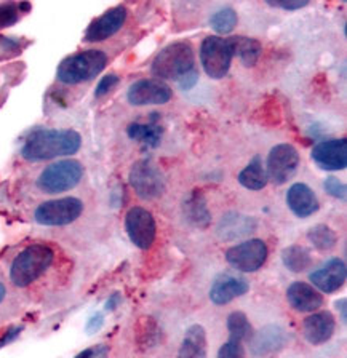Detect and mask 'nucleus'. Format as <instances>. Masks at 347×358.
Wrapping results in <instances>:
<instances>
[{
    "instance_id": "obj_38",
    "label": "nucleus",
    "mask_w": 347,
    "mask_h": 358,
    "mask_svg": "<svg viewBox=\"0 0 347 358\" xmlns=\"http://www.w3.org/2000/svg\"><path fill=\"white\" fill-rule=\"evenodd\" d=\"M21 327H16V328H10L7 333H5L2 338H0V347H3L5 344H8V343H11V341H13L16 336H18L20 333H21Z\"/></svg>"
},
{
    "instance_id": "obj_22",
    "label": "nucleus",
    "mask_w": 347,
    "mask_h": 358,
    "mask_svg": "<svg viewBox=\"0 0 347 358\" xmlns=\"http://www.w3.org/2000/svg\"><path fill=\"white\" fill-rule=\"evenodd\" d=\"M255 229L256 221L253 217L239 215V213H227L218 224V235L222 240H234L251 234Z\"/></svg>"
},
{
    "instance_id": "obj_12",
    "label": "nucleus",
    "mask_w": 347,
    "mask_h": 358,
    "mask_svg": "<svg viewBox=\"0 0 347 358\" xmlns=\"http://www.w3.org/2000/svg\"><path fill=\"white\" fill-rule=\"evenodd\" d=\"M173 98V90L165 82L157 78H141L134 82L127 92V99L132 106H159L167 104Z\"/></svg>"
},
{
    "instance_id": "obj_10",
    "label": "nucleus",
    "mask_w": 347,
    "mask_h": 358,
    "mask_svg": "<svg viewBox=\"0 0 347 358\" xmlns=\"http://www.w3.org/2000/svg\"><path fill=\"white\" fill-rule=\"evenodd\" d=\"M299 166V154L291 144H277L267 157V179L277 186L290 181Z\"/></svg>"
},
{
    "instance_id": "obj_40",
    "label": "nucleus",
    "mask_w": 347,
    "mask_h": 358,
    "mask_svg": "<svg viewBox=\"0 0 347 358\" xmlns=\"http://www.w3.org/2000/svg\"><path fill=\"white\" fill-rule=\"evenodd\" d=\"M119 301H120L119 294L111 296V299L108 301V304H106V309H108V310H114L115 307H117V304H119Z\"/></svg>"
},
{
    "instance_id": "obj_29",
    "label": "nucleus",
    "mask_w": 347,
    "mask_h": 358,
    "mask_svg": "<svg viewBox=\"0 0 347 358\" xmlns=\"http://www.w3.org/2000/svg\"><path fill=\"white\" fill-rule=\"evenodd\" d=\"M31 10V5L26 2H5L0 3V29H7L15 26L26 11Z\"/></svg>"
},
{
    "instance_id": "obj_1",
    "label": "nucleus",
    "mask_w": 347,
    "mask_h": 358,
    "mask_svg": "<svg viewBox=\"0 0 347 358\" xmlns=\"http://www.w3.org/2000/svg\"><path fill=\"white\" fill-rule=\"evenodd\" d=\"M82 148V136L72 128H38L22 141L20 155L27 162L66 159Z\"/></svg>"
},
{
    "instance_id": "obj_31",
    "label": "nucleus",
    "mask_w": 347,
    "mask_h": 358,
    "mask_svg": "<svg viewBox=\"0 0 347 358\" xmlns=\"http://www.w3.org/2000/svg\"><path fill=\"white\" fill-rule=\"evenodd\" d=\"M239 16L235 13L234 8H221L218 10L215 15L210 18V26L213 27V31H216L218 34H229L234 31V27L237 26Z\"/></svg>"
},
{
    "instance_id": "obj_25",
    "label": "nucleus",
    "mask_w": 347,
    "mask_h": 358,
    "mask_svg": "<svg viewBox=\"0 0 347 358\" xmlns=\"http://www.w3.org/2000/svg\"><path fill=\"white\" fill-rule=\"evenodd\" d=\"M267 173L266 168L262 165V160L260 155H255L253 160L246 165L239 175V182L242 184L245 189L250 190H261L267 186Z\"/></svg>"
},
{
    "instance_id": "obj_37",
    "label": "nucleus",
    "mask_w": 347,
    "mask_h": 358,
    "mask_svg": "<svg viewBox=\"0 0 347 358\" xmlns=\"http://www.w3.org/2000/svg\"><path fill=\"white\" fill-rule=\"evenodd\" d=\"M109 355V347L108 345H94L90 349L83 350L76 358H108Z\"/></svg>"
},
{
    "instance_id": "obj_5",
    "label": "nucleus",
    "mask_w": 347,
    "mask_h": 358,
    "mask_svg": "<svg viewBox=\"0 0 347 358\" xmlns=\"http://www.w3.org/2000/svg\"><path fill=\"white\" fill-rule=\"evenodd\" d=\"M85 168L76 159H61L45 166L36 179V186L43 194H64L80 184Z\"/></svg>"
},
{
    "instance_id": "obj_24",
    "label": "nucleus",
    "mask_w": 347,
    "mask_h": 358,
    "mask_svg": "<svg viewBox=\"0 0 347 358\" xmlns=\"http://www.w3.org/2000/svg\"><path fill=\"white\" fill-rule=\"evenodd\" d=\"M179 358H206V333L200 324H192L184 333Z\"/></svg>"
},
{
    "instance_id": "obj_4",
    "label": "nucleus",
    "mask_w": 347,
    "mask_h": 358,
    "mask_svg": "<svg viewBox=\"0 0 347 358\" xmlns=\"http://www.w3.org/2000/svg\"><path fill=\"white\" fill-rule=\"evenodd\" d=\"M157 80H175L181 82L195 69V55L187 42H175L167 45L160 53L155 56L150 67Z\"/></svg>"
},
{
    "instance_id": "obj_17",
    "label": "nucleus",
    "mask_w": 347,
    "mask_h": 358,
    "mask_svg": "<svg viewBox=\"0 0 347 358\" xmlns=\"http://www.w3.org/2000/svg\"><path fill=\"white\" fill-rule=\"evenodd\" d=\"M336 322L332 313L323 310V312H316L309 315L302 323V333H304V338L307 343L312 345H322L327 343V341L332 339L334 334Z\"/></svg>"
},
{
    "instance_id": "obj_3",
    "label": "nucleus",
    "mask_w": 347,
    "mask_h": 358,
    "mask_svg": "<svg viewBox=\"0 0 347 358\" xmlns=\"http://www.w3.org/2000/svg\"><path fill=\"white\" fill-rule=\"evenodd\" d=\"M108 53L103 50H83L61 61L56 71V78L63 85H80L99 76L108 66Z\"/></svg>"
},
{
    "instance_id": "obj_6",
    "label": "nucleus",
    "mask_w": 347,
    "mask_h": 358,
    "mask_svg": "<svg viewBox=\"0 0 347 358\" xmlns=\"http://www.w3.org/2000/svg\"><path fill=\"white\" fill-rule=\"evenodd\" d=\"M234 59V50L231 38L220 36L206 37L200 45V63L204 66L206 76L220 80L227 76Z\"/></svg>"
},
{
    "instance_id": "obj_18",
    "label": "nucleus",
    "mask_w": 347,
    "mask_h": 358,
    "mask_svg": "<svg viewBox=\"0 0 347 358\" xmlns=\"http://www.w3.org/2000/svg\"><path fill=\"white\" fill-rule=\"evenodd\" d=\"M287 299L298 312H313L323 304V296L312 285L304 282L291 283L287 289Z\"/></svg>"
},
{
    "instance_id": "obj_33",
    "label": "nucleus",
    "mask_w": 347,
    "mask_h": 358,
    "mask_svg": "<svg viewBox=\"0 0 347 358\" xmlns=\"http://www.w3.org/2000/svg\"><path fill=\"white\" fill-rule=\"evenodd\" d=\"M243 357H245L243 343H240L237 339L229 338L227 343H224L220 347L216 358H243Z\"/></svg>"
},
{
    "instance_id": "obj_23",
    "label": "nucleus",
    "mask_w": 347,
    "mask_h": 358,
    "mask_svg": "<svg viewBox=\"0 0 347 358\" xmlns=\"http://www.w3.org/2000/svg\"><path fill=\"white\" fill-rule=\"evenodd\" d=\"M251 341V352L255 355H266L271 352L282 349L287 343V333L280 327H266L260 333L253 334Z\"/></svg>"
},
{
    "instance_id": "obj_36",
    "label": "nucleus",
    "mask_w": 347,
    "mask_h": 358,
    "mask_svg": "<svg viewBox=\"0 0 347 358\" xmlns=\"http://www.w3.org/2000/svg\"><path fill=\"white\" fill-rule=\"evenodd\" d=\"M267 3L283 10H299L309 5V0H267Z\"/></svg>"
},
{
    "instance_id": "obj_41",
    "label": "nucleus",
    "mask_w": 347,
    "mask_h": 358,
    "mask_svg": "<svg viewBox=\"0 0 347 358\" xmlns=\"http://www.w3.org/2000/svg\"><path fill=\"white\" fill-rule=\"evenodd\" d=\"M336 306H341V312H343V322H346V299H341L336 302Z\"/></svg>"
},
{
    "instance_id": "obj_2",
    "label": "nucleus",
    "mask_w": 347,
    "mask_h": 358,
    "mask_svg": "<svg viewBox=\"0 0 347 358\" xmlns=\"http://www.w3.org/2000/svg\"><path fill=\"white\" fill-rule=\"evenodd\" d=\"M55 251L50 245L34 243L20 251L10 266V282L18 288L36 283L52 267Z\"/></svg>"
},
{
    "instance_id": "obj_13",
    "label": "nucleus",
    "mask_w": 347,
    "mask_h": 358,
    "mask_svg": "<svg viewBox=\"0 0 347 358\" xmlns=\"http://www.w3.org/2000/svg\"><path fill=\"white\" fill-rule=\"evenodd\" d=\"M128 16V11L122 5L104 11L99 18L93 20L92 24L87 27L85 36H83V42L85 43H101L108 41L112 36L119 32L123 24H125Z\"/></svg>"
},
{
    "instance_id": "obj_8",
    "label": "nucleus",
    "mask_w": 347,
    "mask_h": 358,
    "mask_svg": "<svg viewBox=\"0 0 347 358\" xmlns=\"http://www.w3.org/2000/svg\"><path fill=\"white\" fill-rule=\"evenodd\" d=\"M134 192L138 197L144 200H153L160 197L165 190V178L150 160H139L132 166L130 175H128Z\"/></svg>"
},
{
    "instance_id": "obj_20",
    "label": "nucleus",
    "mask_w": 347,
    "mask_h": 358,
    "mask_svg": "<svg viewBox=\"0 0 347 358\" xmlns=\"http://www.w3.org/2000/svg\"><path fill=\"white\" fill-rule=\"evenodd\" d=\"M183 215L190 226L199 229H205L210 226L211 213L201 190H194V192L187 194V197L183 201Z\"/></svg>"
},
{
    "instance_id": "obj_19",
    "label": "nucleus",
    "mask_w": 347,
    "mask_h": 358,
    "mask_svg": "<svg viewBox=\"0 0 347 358\" xmlns=\"http://www.w3.org/2000/svg\"><path fill=\"white\" fill-rule=\"evenodd\" d=\"M287 205L298 217H309L318 211L317 195L304 182H296L288 189Z\"/></svg>"
},
{
    "instance_id": "obj_9",
    "label": "nucleus",
    "mask_w": 347,
    "mask_h": 358,
    "mask_svg": "<svg viewBox=\"0 0 347 358\" xmlns=\"http://www.w3.org/2000/svg\"><path fill=\"white\" fill-rule=\"evenodd\" d=\"M267 259V245L260 238H251L246 242L231 246L226 251L229 266L240 272H256L264 266Z\"/></svg>"
},
{
    "instance_id": "obj_27",
    "label": "nucleus",
    "mask_w": 347,
    "mask_h": 358,
    "mask_svg": "<svg viewBox=\"0 0 347 358\" xmlns=\"http://www.w3.org/2000/svg\"><path fill=\"white\" fill-rule=\"evenodd\" d=\"M283 266L295 273H301L312 266L311 251L301 245H291L282 251Z\"/></svg>"
},
{
    "instance_id": "obj_15",
    "label": "nucleus",
    "mask_w": 347,
    "mask_h": 358,
    "mask_svg": "<svg viewBox=\"0 0 347 358\" xmlns=\"http://www.w3.org/2000/svg\"><path fill=\"white\" fill-rule=\"evenodd\" d=\"M250 291L248 280L237 273H221L210 288V301L216 306H226Z\"/></svg>"
},
{
    "instance_id": "obj_26",
    "label": "nucleus",
    "mask_w": 347,
    "mask_h": 358,
    "mask_svg": "<svg viewBox=\"0 0 347 358\" xmlns=\"http://www.w3.org/2000/svg\"><path fill=\"white\" fill-rule=\"evenodd\" d=\"M231 43H232L234 56H237L240 63H242L245 67H253L257 63V59H260L261 52H262V47L256 38L237 36V37H231Z\"/></svg>"
},
{
    "instance_id": "obj_32",
    "label": "nucleus",
    "mask_w": 347,
    "mask_h": 358,
    "mask_svg": "<svg viewBox=\"0 0 347 358\" xmlns=\"http://www.w3.org/2000/svg\"><path fill=\"white\" fill-rule=\"evenodd\" d=\"M26 42L22 38L0 36V61L13 59L22 53Z\"/></svg>"
},
{
    "instance_id": "obj_11",
    "label": "nucleus",
    "mask_w": 347,
    "mask_h": 358,
    "mask_svg": "<svg viewBox=\"0 0 347 358\" xmlns=\"http://www.w3.org/2000/svg\"><path fill=\"white\" fill-rule=\"evenodd\" d=\"M125 229L130 242L139 250H149L154 245L157 226L154 216L143 206H133L125 216Z\"/></svg>"
},
{
    "instance_id": "obj_35",
    "label": "nucleus",
    "mask_w": 347,
    "mask_h": 358,
    "mask_svg": "<svg viewBox=\"0 0 347 358\" xmlns=\"http://www.w3.org/2000/svg\"><path fill=\"white\" fill-rule=\"evenodd\" d=\"M117 83H119V76L109 74V76L103 77L97 85V90H94V96L97 98L104 96V94H108L111 90L117 85Z\"/></svg>"
},
{
    "instance_id": "obj_7",
    "label": "nucleus",
    "mask_w": 347,
    "mask_h": 358,
    "mask_svg": "<svg viewBox=\"0 0 347 358\" xmlns=\"http://www.w3.org/2000/svg\"><path fill=\"white\" fill-rule=\"evenodd\" d=\"M83 213V201L77 197L47 200L34 211V220L41 226H67L77 221Z\"/></svg>"
},
{
    "instance_id": "obj_16",
    "label": "nucleus",
    "mask_w": 347,
    "mask_h": 358,
    "mask_svg": "<svg viewBox=\"0 0 347 358\" xmlns=\"http://www.w3.org/2000/svg\"><path fill=\"white\" fill-rule=\"evenodd\" d=\"M347 277L346 262L339 257H333L325 264L311 273L309 280L313 283V288L320 289L322 293H334L343 288Z\"/></svg>"
},
{
    "instance_id": "obj_28",
    "label": "nucleus",
    "mask_w": 347,
    "mask_h": 358,
    "mask_svg": "<svg viewBox=\"0 0 347 358\" xmlns=\"http://www.w3.org/2000/svg\"><path fill=\"white\" fill-rule=\"evenodd\" d=\"M227 331L232 339H237L240 343L250 341L253 338V327L243 312H232L227 317Z\"/></svg>"
},
{
    "instance_id": "obj_39",
    "label": "nucleus",
    "mask_w": 347,
    "mask_h": 358,
    "mask_svg": "<svg viewBox=\"0 0 347 358\" xmlns=\"http://www.w3.org/2000/svg\"><path fill=\"white\" fill-rule=\"evenodd\" d=\"M103 315H101V313H97V315H94L92 320H90V323H88V327H87V329L88 331H98V329L103 327Z\"/></svg>"
},
{
    "instance_id": "obj_34",
    "label": "nucleus",
    "mask_w": 347,
    "mask_h": 358,
    "mask_svg": "<svg viewBox=\"0 0 347 358\" xmlns=\"http://www.w3.org/2000/svg\"><path fill=\"white\" fill-rule=\"evenodd\" d=\"M323 189L327 190V194H330L334 199H341V200L346 199V194H347L346 184L341 181V179H338V178L330 176V178L325 179Z\"/></svg>"
},
{
    "instance_id": "obj_30",
    "label": "nucleus",
    "mask_w": 347,
    "mask_h": 358,
    "mask_svg": "<svg viewBox=\"0 0 347 358\" xmlns=\"http://www.w3.org/2000/svg\"><path fill=\"white\" fill-rule=\"evenodd\" d=\"M307 238L309 242L316 246L318 251H330L334 248L336 245V235L334 232L325 224H317L307 232Z\"/></svg>"
},
{
    "instance_id": "obj_14",
    "label": "nucleus",
    "mask_w": 347,
    "mask_h": 358,
    "mask_svg": "<svg viewBox=\"0 0 347 358\" xmlns=\"http://www.w3.org/2000/svg\"><path fill=\"white\" fill-rule=\"evenodd\" d=\"M312 160L318 168L327 171L346 170L347 166V141L343 139H325L312 149Z\"/></svg>"
},
{
    "instance_id": "obj_21",
    "label": "nucleus",
    "mask_w": 347,
    "mask_h": 358,
    "mask_svg": "<svg viewBox=\"0 0 347 358\" xmlns=\"http://www.w3.org/2000/svg\"><path fill=\"white\" fill-rule=\"evenodd\" d=\"M157 114H153L148 123L134 122L127 128L128 138L133 139L139 144H143L146 149H155L160 144L162 136H164V128L157 120Z\"/></svg>"
},
{
    "instance_id": "obj_42",
    "label": "nucleus",
    "mask_w": 347,
    "mask_h": 358,
    "mask_svg": "<svg viewBox=\"0 0 347 358\" xmlns=\"http://www.w3.org/2000/svg\"><path fill=\"white\" fill-rule=\"evenodd\" d=\"M5 296H7V288H5V285L0 282V304H2V302H3Z\"/></svg>"
}]
</instances>
